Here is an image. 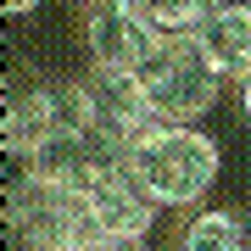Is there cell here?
Masks as SVG:
<instances>
[{
	"label": "cell",
	"mask_w": 251,
	"mask_h": 251,
	"mask_svg": "<svg viewBox=\"0 0 251 251\" xmlns=\"http://www.w3.org/2000/svg\"><path fill=\"white\" fill-rule=\"evenodd\" d=\"M224 151L206 128H168L156 123L151 134H140L128 145V173L140 179V190L151 196L162 212H190L206 201V190L218 184Z\"/></svg>",
	"instance_id": "1"
},
{
	"label": "cell",
	"mask_w": 251,
	"mask_h": 251,
	"mask_svg": "<svg viewBox=\"0 0 251 251\" xmlns=\"http://www.w3.org/2000/svg\"><path fill=\"white\" fill-rule=\"evenodd\" d=\"M224 73L206 62V50L190 39H162L156 62L140 73V90L151 100V117L168 128H201V117L224 100Z\"/></svg>",
	"instance_id": "2"
},
{
	"label": "cell",
	"mask_w": 251,
	"mask_h": 251,
	"mask_svg": "<svg viewBox=\"0 0 251 251\" xmlns=\"http://www.w3.org/2000/svg\"><path fill=\"white\" fill-rule=\"evenodd\" d=\"M84 50H90V67L140 78V73L156 62L162 34L128 6V0H106V6L84 11Z\"/></svg>",
	"instance_id": "3"
},
{
	"label": "cell",
	"mask_w": 251,
	"mask_h": 251,
	"mask_svg": "<svg viewBox=\"0 0 251 251\" xmlns=\"http://www.w3.org/2000/svg\"><path fill=\"white\" fill-rule=\"evenodd\" d=\"M78 201H84V212H90L100 240H140V246H145V234L156 229V212H162V206L140 190V179L128 173V162L112 168V173H100L95 184H84Z\"/></svg>",
	"instance_id": "4"
},
{
	"label": "cell",
	"mask_w": 251,
	"mask_h": 251,
	"mask_svg": "<svg viewBox=\"0 0 251 251\" xmlns=\"http://www.w3.org/2000/svg\"><path fill=\"white\" fill-rule=\"evenodd\" d=\"M78 78H84V100H90V123H95L106 140H117L123 151H128L140 134H151V128H156L140 78H128V73H100V67L78 73Z\"/></svg>",
	"instance_id": "5"
},
{
	"label": "cell",
	"mask_w": 251,
	"mask_h": 251,
	"mask_svg": "<svg viewBox=\"0 0 251 251\" xmlns=\"http://www.w3.org/2000/svg\"><path fill=\"white\" fill-rule=\"evenodd\" d=\"M196 45L206 50L224 78H246L251 73V0H224V6L206 11V23L196 28Z\"/></svg>",
	"instance_id": "6"
},
{
	"label": "cell",
	"mask_w": 251,
	"mask_h": 251,
	"mask_svg": "<svg viewBox=\"0 0 251 251\" xmlns=\"http://www.w3.org/2000/svg\"><path fill=\"white\" fill-rule=\"evenodd\" d=\"M179 251H251V229L229 206H201V212L184 218Z\"/></svg>",
	"instance_id": "7"
},
{
	"label": "cell",
	"mask_w": 251,
	"mask_h": 251,
	"mask_svg": "<svg viewBox=\"0 0 251 251\" xmlns=\"http://www.w3.org/2000/svg\"><path fill=\"white\" fill-rule=\"evenodd\" d=\"M128 6H134V11L156 28L162 39H190V34L206 23L212 0H128Z\"/></svg>",
	"instance_id": "8"
},
{
	"label": "cell",
	"mask_w": 251,
	"mask_h": 251,
	"mask_svg": "<svg viewBox=\"0 0 251 251\" xmlns=\"http://www.w3.org/2000/svg\"><path fill=\"white\" fill-rule=\"evenodd\" d=\"M234 106H240V117L251 123V73H246V78H234Z\"/></svg>",
	"instance_id": "9"
},
{
	"label": "cell",
	"mask_w": 251,
	"mask_h": 251,
	"mask_svg": "<svg viewBox=\"0 0 251 251\" xmlns=\"http://www.w3.org/2000/svg\"><path fill=\"white\" fill-rule=\"evenodd\" d=\"M0 11L6 17H28V11H39V0H0Z\"/></svg>",
	"instance_id": "10"
},
{
	"label": "cell",
	"mask_w": 251,
	"mask_h": 251,
	"mask_svg": "<svg viewBox=\"0 0 251 251\" xmlns=\"http://www.w3.org/2000/svg\"><path fill=\"white\" fill-rule=\"evenodd\" d=\"M73 6H84V11H90V6H106V0H73Z\"/></svg>",
	"instance_id": "11"
},
{
	"label": "cell",
	"mask_w": 251,
	"mask_h": 251,
	"mask_svg": "<svg viewBox=\"0 0 251 251\" xmlns=\"http://www.w3.org/2000/svg\"><path fill=\"white\" fill-rule=\"evenodd\" d=\"M212 6H224V0H212Z\"/></svg>",
	"instance_id": "12"
}]
</instances>
